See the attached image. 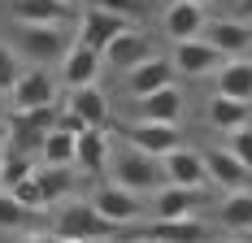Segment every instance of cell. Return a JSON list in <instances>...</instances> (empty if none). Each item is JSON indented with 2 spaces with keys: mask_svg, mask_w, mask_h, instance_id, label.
Masks as SVG:
<instances>
[{
  "mask_svg": "<svg viewBox=\"0 0 252 243\" xmlns=\"http://www.w3.org/2000/svg\"><path fill=\"white\" fill-rule=\"evenodd\" d=\"M218 217H222V226H226V230H235V235H248V230H252V191H248V187H235V191H226L222 209H218Z\"/></svg>",
  "mask_w": 252,
  "mask_h": 243,
  "instance_id": "cell-21",
  "label": "cell"
},
{
  "mask_svg": "<svg viewBox=\"0 0 252 243\" xmlns=\"http://www.w3.org/2000/svg\"><path fill=\"white\" fill-rule=\"evenodd\" d=\"M18 44H22V57H31L35 65H48V61H61L65 48L74 44L70 30L61 22H18Z\"/></svg>",
  "mask_w": 252,
  "mask_h": 243,
  "instance_id": "cell-3",
  "label": "cell"
},
{
  "mask_svg": "<svg viewBox=\"0 0 252 243\" xmlns=\"http://www.w3.org/2000/svg\"><path fill=\"white\" fill-rule=\"evenodd\" d=\"M126 135H130L135 148H144V152H152V156H165V152H174V148L183 144L178 122H148V118H139Z\"/></svg>",
  "mask_w": 252,
  "mask_h": 243,
  "instance_id": "cell-12",
  "label": "cell"
},
{
  "mask_svg": "<svg viewBox=\"0 0 252 243\" xmlns=\"http://www.w3.org/2000/svg\"><path fill=\"white\" fill-rule=\"evenodd\" d=\"M248 235H252V230H248Z\"/></svg>",
  "mask_w": 252,
  "mask_h": 243,
  "instance_id": "cell-38",
  "label": "cell"
},
{
  "mask_svg": "<svg viewBox=\"0 0 252 243\" xmlns=\"http://www.w3.org/2000/svg\"><path fill=\"white\" fill-rule=\"evenodd\" d=\"M65 104H70L87 126H104V122H109V96H104L96 83H87V87H70Z\"/></svg>",
  "mask_w": 252,
  "mask_h": 243,
  "instance_id": "cell-20",
  "label": "cell"
},
{
  "mask_svg": "<svg viewBox=\"0 0 252 243\" xmlns=\"http://www.w3.org/2000/svg\"><path fill=\"white\" fill-rule=\"evenodd\" d=\"M4 152H9V139H0V165H4Z\"/></svg>",
  "mask_w": 252,
  "mask_h": 243,
  "instance_id": "cell-35",
  "label": "cell"
},
{
  "mask_svg": "<svg viewBox=\"0 0 252 243\" xmlns=\"http://www.w3.org/2000/svg\"><path fill=\"white\" fill-rule=\"evenodd\" d=\"M113 182H122V187H130V191L139 195H152L161 182H165V170H161V156H152V152H144V148H122L113 161Z\"/></svg>",
  "mask_w": 252,
  "mask_h": 243,
  "instance_id": "cell-2",
  "label": "cell"
},
{
  "mask_svg": "<svg viewBox=\"0 0 252 243\" xmlns=\"http://www.w3.org/2000/svg\"><path fill=\"white\" fill-rule=\"evenodd\" d=\"M52 235H61V239H113L118 226L109 217H100V209H96L92 200L65 195L61 209L52 213Z\"/></svg>",
  "mask_w": 252,
  "mask_h": 243,
  "instance_id": "cell-1",
  "label": "cell"
},
{
  "mask_svg": "<svg viewBox=\"0 0 252 243\" xmlns=\"http://www.w3.org/2000/svg\"><path fill=\"white\" fill-rule=\"evenodd\" d=\"M148 235H157V239H209V226L196 213H187V217H157L148 226Z\"/></svg>",
  "mask_w": 252,
  "mask_h": 243,
  "instance_id": "cell-23",
  "label": "cell"
},
{
  "mask_svg": "<svg viewBox=\"0 0 252 243\" xmlns=\"http://www.w3.org/2000/svg\"><path fill=\"white\" fill-rule=\"evenodd\" d=\"M161 170H165V182H178V187H209V174H204V156L191 152V148L178 144L174 152L161 156Z\"/></svg>",
  "mask_w": 252,
  "mask_h": 243,
  "instance_id": "cell-10",
  "label": "cell"
},
{
  "mask_svg": "<svg viewBox=\"0 0 252 243\" xmlns=\"http://www.w3.org/2000/svg\"><path fill=\"white\" fill-rule=\"evenodd\" d=\"M204 4H196V0H170V9L161 13V26H165V35L170 39H196L204 30Z\"/></svg>",
  "mask_w": 252,
  "mask_h": 243,
  "instance_id": "cell-13",
  "label": "cell"
},
{
  "mask_svg": "<svg viewBox=\"0 0 252 243\" xmlns=\"http://www.w3.org/2000/svg\"><path fill=\"white\" fill-rule=\"evenodd\" d=\"M18 78H22V57L9 44H0V91H13Z\"/></svg>",
  "mask_w": 252,
  "mask_h": 243,
  "instance_id": "cell-30",
  "label": "cell"
},
{
  "mask_svg": "<svg viewBox=\"0 0 252 243\" xmlns=\"http://www.w3.org/2000/svg\"><path fill=\"white\" fill-rule=\"evenodd\" d=\"M26 174H35V152H22V148L9 144L4 165H0V187H13L18 178H26Z\"/></svg>",
  "mask_w": 252,
  "mask_h": 243,
  "instance_id": "cell-27",
  "label": "cell"
},
{
  "mask_svg": "<svg viewBox=\"0 0 252 243\" xmlns=\"http://www.w3.org/2000/svg\"><path fill=\"white\" fill-rule=\"evenodd\" d=\"M200 204V187H178V182H161L152 191V213L157 217H187Z\"/></svg>",
  "mask_w": 252,
  "mask_h": 243,
  "instance_id": "cell-18",
  "label": "cell"
},
{
  "mask_svg": "<svg viewBox=\"0 0 252 243\" xmlns=\"http://www.w3.org/2000/svg\"><path fill=\"white\" fill-rule=\"evenodd\" d=\"M39 161L44 165H74V135H65V130L52 126L44 135V144H39Z\"/></svg>",
  "mask_w": 252,
  "mask_h": 243,
  "instance_id": "cell-26",
  "label": "cell"
},
{
  "mask_svg": "<svg viewBox=\"0 0 252 243\" xmlns=\"http://www.w3.org/2000/svg\"><path fill=\"white\" fill-rule=\"evenodd\" d=\"M18 22H65V0H9Z\"/></svg>",
  "mask_w": 252,
  "mask_h": 243,
  "instance_id": "cell-25",
  "label": "cell"
},
{
  "mask_svg": "<svg viewBox=\"0 0 252 243\" xmlns=\"http://www.w3.org/2000/svg\"><path fill=\"white\" fill-rule=\"evenodd\" d=\"M126 26H130V22H126L122 13H109V9H100V4H92V9H83V18H78V39L104 52Z\"/></svg>",
  "mask_w": 252,
  "mask_h": 243,
  "instance_id": "cell-8",
  "label": "cell"
},
{
  "mask_svg": "<svg viewBox=\"0 0 252 243\" xmlns=\"http://www.w3.org/2000/svg\"><path fill=\"white\" fill-rule=\"evenodd\" d=\"M174 61L170 57H148V61H139L135 70H126V87H130V96H148L157 87H165V83H174Z\"/></svg>",
  "mask_w": 252,
  "mask_h": 243,
  "instance_id": "cell-16",
  "label": "cell"
},
{
  "mask_svg": "<svg viewBox=\"0 0 252 243\" xmlns=\"http://www.w3.org/2000/svg\"><path fill=\"white\" fill-rule=\"evenodd\" d=\"M26 221H31V209H26V204H18L13 195L0 187V230H22Z\"/></svg>",
  "mask_w": 252,
  "mask_h": 243,
  "instance_id": "cell-29",
  "label": "cell"
},
{
  "mask_svg": "<svg viewBox=\"0 0 252 243\" xmlns=\"http://www.w3.org/2000/svg\"><path fill=\"white\" fill-rule=\"evenodd\" d=\"M235 13H239L244 22H252V0H235Z\"/></svg>",
  "mask_w": 252,
  "mask_h": 243,
  "instance_id": "cell-33",
  "label": "cell"
},
{
  "mask_svg": "<svg viewBox=\"0 0 252 243\" xmlns=\"http://www.w3.org/2000/svg\"><path fill=\"white\" fill-rule=\"evenodd\" d=\"M65 4H70V0H65Z\"/></svg>",
  "mask_w": 252,
  "mask_h": 243,
  "instance_id": "cell-37",
  "label": "cell"
},
{
  "mask_svg": "<svg viewBox=\"0 0 252 243\" xmlns=\"http://www.w3.org/2000/svg\"><path fill=\"white\" fill-rule=\"evenodd\" d=\"M248 109H252V104H244V100H230V96H222V91H218V96L209 100V126H213V130H222V135H230L235 126L252 122Z\"/></svg>",
  "mask_w": 252,
  "mask_h": 243,
  "instance_id": "cell-22",
  "label": "cell"
},
{
  "mask_svg": "<svg viewBox=\"0 0 252 243\" xmlns=\"http://www.w3.org/2000/svg\"><path fill=\"white\" fill-rule=\"evenodd\" d=\"M139 118L148 122H178L183 118V91H178L174 83H165V87H157L148 96H139Z\"/></svg>",
  "mask_w": 252,
  "mask_h": 243,
  "instance_id": "cell-19",
  "label": "cell"
},
{
  "mask_svg": "<svg viewBox=\"0 0 252 243\" xmlns=\"http://www.w3.org/2000/svg\"><path fill=\"white\" fill-rule=\"evenodd\" d=\"M148 57H157V44H152L148 35H144L139 26L130 22L122 35H118V39L104 48V65H118V70L126 74V70H135L139 61H148Z\"/></svg>",
  "mask_w": 252,
  "mask_h": 243,
  "instance_id": "cell-7",
  "label": "cell"
},
{
  "mask_svg": "<svg viewBox=\"0 0 252 243\" xmlns=\"http://www.w3.org/2000/svg\"><path fill=\"white\" fill-rule=\"evenodd\" d=\"M113 161V148H109V135L100 126H87L74 135V170H87V174H104Z\"/></svg>",
  "mask_w": 252,
  "mask_h": 243,
  "instance_id": "cell-11",
  "label": "cell"
},
{
  "mask_svg": "<svg viewBox=\"0 0 252 243\" xmlns=\"http://www.w3.org/2000/svg\"><path fill=\"white\" fill-rule=\"evenodd\" d=\"M92 4H100V9H109V13H122L126 22H135V18L144 13V0H92Z\"/></svg>",
  "mask_w": 252,
  "mask_h": 243,
  "instance_id": "cell-32",
  "label": "cell"
},
{
  "mask_svg": "<svg viewBox=\"0 0 252 243\" xmlns=\"http://www.w3.org/2000/svg\"><path fill=\"white\" fill-rule=\"evenodd\" d=\"M248 52H252V48H248Z\"/></svg>",
  "mask_w": 252,
  "mask_h": 243,
  "instance_id": "cell-39",
  "label": "cell"
},
{
  "mask_svg": "<svg viewBox=\"0 0 252 243\" xmlns=\"http://www.w3.org/2000/svg\"><path fill=\"white\" fill-rule=\"evenodd\" d=\"M226 148L252 170V122H244V126H235V130H230V144H226Z\"/></svg>",
  "mask_w": 252,
  "mask_h": 243,
  "instance_id": "cell-31",
  "label": "cell"
},
{
  "mask_svg": "<svg viewBox=\"0 0 252 243\" xmlns=\"http://www.w3.org/2000/svg\"><path fill=\"white\" fill-rule=\"evenodd\" d=\"M174 70L178 74H187V78H209V74H218L222 70V61H226V52L222 48H213L204 35H196V39H178L174 44Z\"/></svg>",
  "mask_w": 252,
  "mask_h": 243,
  "instance_id": "cell-5",
  "label": "cell"
},
{
  "mask_svg": "<svg viewBox=\"0 0 252 243\" xmlns=\"http://www.w3.org/2000/svg\"><path fill=\"white\" fill-rule=\"evenodd\" d=\"M39 104H57V87L48 70H26L9 91V109H39Z\"/></svg>",
  "mask_w": 252,
  "mask_h": 243,
  "instance_id": "cell-14",
  "label": "cell"
},
{
  "mask_svg": "<svg viewBox=\"0 0 252 243\" xmlns=\"http://www.w3.org/2000/svg\"><path fill=\"white\" fill-rule=\"evenodd\" d=\"M204 39L213 44V48H222L226 57H244L252 48V26L244 18H222V22H204L200 30Z\"/></svg>",
  "mask_w": 252,
  "mask_h": 243,
  "instance_id": "cell-15",
  "label": "cell"
},
{
  "mask_svg": "<svg viewBox=\"0 0 252 243\" xmlns=\"http://www.w3.org/2000/svg\"><path fill=\"white\" fill-rule=\"evenodd\" d=\"M200 156H204L209 182H218L222 191H235V187H248L252 182V170L230 152V148H209V152H200Z\"/></svg>",
  "mask_w": 252,
  "mask_h": 243,
  "instance_id": "cell-9",
  "label": "cell"
},
{
  "mask_svg": "<svg viewBox=\"0 0 252 243\" xmlns=\"http://www.w3.org/2000/svg\"><path fill=\"white\" fill-rule=\"evenodd\" d=\"M213 83H218V91H222V96L252 104V57H226V61H222V70L213 74Z\"/></svg>",
  "mask_w": 252,
  "mask_h": 243,
  "instance_id": "cell-17",
  "label": "cell"
},
{
  "mask_svg": "<svg viewBox=\"0 0 252 243\" xmlns=\"http://www.w3.org/2000/svg\"><path fill=\"white\" fill-rule=\"evenodd\" d=\"M9 118V91H0V122Z\"/></svg>",
  "mask_w": 252,
  "mask_h": 243,
  "instance_id": "cell-34",
  "label": "cell"
},
{
  "mask_svg": "<svg viewBox=\"0 0 252 243\" xmlns=\"http://www.w3.org/2000/svg\"><path fill=\"white\" fill-rule=\"evenodd\" d=\"M4 191L13 195L18 204H26L31 213H44L48 209V200H44V187H39V174H26V178H18L13 187H4Z\"/></svg>",
  "mask_w": 252,
  "mask_h": 243,
  "instance_id": "cell-28",
  "label": "cell"
},
{
  "mask_svg": "<svg viewBox=\"0 0 252 243\" xmlns=\"http://www.w3.org/2000/svg\"><path fill=\"white\" fill-rule=\"evenodd\" d=\"M87 200H92V204L100 209V217H109L118 230H126V226H135V221L144 217L139 191H130V187H122V182H100Z\"/></svg>",
  "mask_w": 252,
  "mask_h": 243,
  "instance_id": "cell-4",
  "label": "cell"
},
{
  "mask_svg": "<svg viewBox=\"0 0 252 243\" xmlns=\"http://www.w3.org/2000/svg\"><path fill=\"white\" fill-rule=\"evenodd\" d=\"M196 4H213V0H196Z\"/></svg>",
  "mask_w": 252,
  "mask_h": 243,
  "instance_id": "cell-36",
  "label": "cell"
},
{
  "mask_svg": "<svg viewBox=\"0 0 252 243\" xmlns=\"http://www.w3.org/2000/svg\"><path fill=\"white\" fill-rule=\"evenodd\" d=\"M100 70H104V52L83 44V39H74L65 48V57H61V83L65 87H87V83L100 78Z\"/></svg>",
  "mask_w": 252,
  "mask_h": 243,
  "instance_id": "cell-6",
  "label": "cell"
},
{
  "mask_svg": "<svg viewBox=\"0 0 252 243\" xmlns=\"http://www.w3.org/2000/svg\"><path fill=\"white\" fill-rule=\"evenodd\" d=\"M74 165H44V161H39V165H35V174H39V187H44V200H48V204H61V200H65V195L74 191Z\"/></svg>",
  "mask_w": 252,
  "mask_h": 243,
  "instance_id": "cell-24",
  "label": "cell"
}]
</instances>
